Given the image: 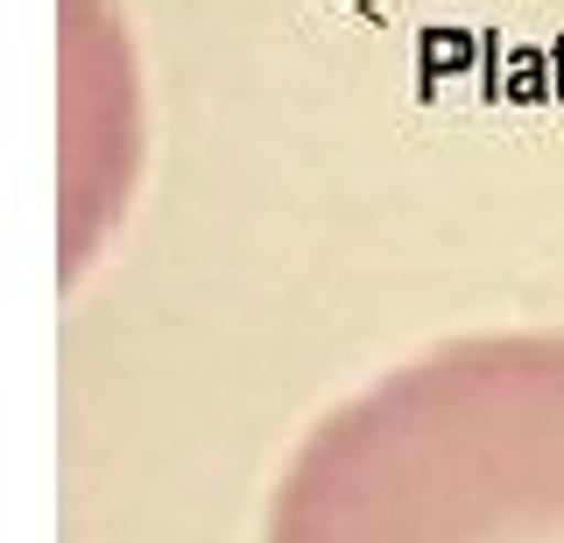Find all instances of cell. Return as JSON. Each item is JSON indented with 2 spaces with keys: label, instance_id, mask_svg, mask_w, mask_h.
I'll list each match as a JSON object with an SVG mask.
<instances>
[{
  "label": "cell",
  "instance_id": "obj_1",
  "mask_svg": "<svg viewBox=\"0 0 564 543\" xmlns=\"http://www.w3.org/2000/svg\"><path fill=\"white\" fill-rule=\"evenodd\" d=\"M275 543H564V354L416 381L317 452Z\"/></svg>",
  "mask_w": 564,
  "mask_h": 543
}]
</instances>
